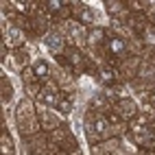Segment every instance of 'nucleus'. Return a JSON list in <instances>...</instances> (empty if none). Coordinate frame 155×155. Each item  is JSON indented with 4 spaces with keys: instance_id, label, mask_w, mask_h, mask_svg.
Here are the masks:
<instances>
[{
    "instance_id": "f257e3e1",
    "label": "nucleus",
    "mask_w": 155,
    "mask_h": 155,
    "mask_svg": "<svg viewBox=\"0 0 155 155\" xmlns=\"http://www.w3.org/2000/svg\"><path fill=\"white\" fill-rule=\"evenodd\" d=\"M15 125H18V131H20L22 138L42 131V127H39V118H37V103L31 101L28 96L22 98L15 105Z\"/></svg>"
},
{
    "instance_id": "f03ea898",
    "label": "nucleus",
    "mask_w": 155,
    "mask_h": 155,
    "mask_svg": "<svg viewBox=\"0 0 155 155\" xmlns=\"http://www.w3.org/2000/svg\"><path fill=\"white\" fill-rule=\"evenodd\" d=\"M83 131H85V138H87V142L92 147L111 138V127H109V120H107L105 114L87 111L85 118H83Z\"/></svg>"
},
{
    "instance_id": "7ed1b4c3",
    "label": "nucleus",
    "mask_w": 155,
    "mask_h": 155,
    "mask_svg": "<svg viewBox=\"0 0 155 155\" xmlns=\"http://www.w3.org/2000/svg\"><path fill=\"white\" fill-rule=\"evenodd\" d=\"M48 140L59 153H77V151H81L79 149V140L74 138V133H72V129L68 127V122H64L59 129L50 131Z\"/></svg>"
},
{
    "instance_id": "20e7f679",
    "label": "nucleus",
    "mask_w": 155,
    "mask_h": 155,
    "mask_svg": "<svg viewBox=\"0 0 155 155\" xmlns=\"http://www.w3.org/2000/svg\"><path fill=\"white\" fill-rule=\"evenodd\" d=\"M140 66H142L140 57H127V59L118 61V64L114 66V70H116V77H118L120 83L131 85L133 81L138 79V74H140Z\"/></svg>"
},
{
    "instance_id": "39448f33",
    "label": "nucleus",
    "mask_w": 155,
    "mask_h": 155,
    "mask_svg": "<svg viewBox=\"0 0 155 155\" xmlns=\"http://www.w3.org/2000/svg\"><path fill=\"white\" fill-rule=\"evenodd\" d=\"M24 151H26V155H53L48 133L39 131V133H33V136H26L24 138Z\"/></svg>"
},
{
    "instance_id": "423d86ee",
    "label": "nucleus",
    "mask_w": 155,
    "mask_h": 155,
    "mask_svg": "<svg viewBox=\"0 0 155 155\" xmlns=\"http://www.w3.org/2000/svg\"><path fill=\"white\" fill-rule=\"evenodd\" d=\"M59 101H61V90H59V85L55 83L53 79L44 81L42 92L37 94L35 103H37V105H44V107H50V109H57Z\"/></svg>"
},
{
    "instance_id": "0eeeda50",
    "label": "nucleus",
    "mask_w": 155,
    "mask_h": 155,
    "mask_svg": "<svg viewBox=\"0 0 155 155\" xmlns=\"http://www.w3.org/2000/svg\"><path fill=\"white\" fill-rule=\"evenodd\" d=\"M50 28H53V22H50L42 11H35V13L28 15V37L44 39L50 33Z\"/></svg>"
},
{
    "instance_id": "6e6552de",
    "label": "nucleus",
    "mask_w": 155,
    "mask_h": 155,
    "mask_svg": "<svg viewBox=\"0 0 155 155\" xmlns=\"http://www.w3.org/2000/svg\"><path fill=\"white\" fill-rule=\"evenodd\" d=\"M26 39H28V35L24 33V31H20V28H13L11 24L7 22H2V44L11 50H18V48H24L26 46Z\"/></svg>"
},
{
    "instance_id": "1a4fd4ad",
    "label": "nucleus",
    "mask_w": 155,
    "mask_h": 155,
    "mask_svg": "<svg viewBox=\"0 0 155 155\" xmlns=\"http://www.w3.org/2000/svg\"><path fill=\"white\" fill-rule=\"evenodd\" d=\"M37 118H39V127H42L44 133L55 131L66 122V120H61V114L57 109H50V107H44V105H37Z\"/></svg>"
},
{
    "instance_id": "9d476101",
    "label": "nucleus",
    "mask_w": 155,
    "mask_h": 155,
    "mask_svg": "<svg viewBox=\"0 0 155 155\" xmlns=\"http://www.w3.org/2000/svg\"><path fill=\"white\" fill-rule=\"evenodd\" d=\"M72 20H77L87 28L98 26V13L90 5H83V2H72Z\"/></svg>"
},
{
    "instance_id": "9b49d317",
    "label": "nucleus",
    "mask_w": 155,
    "mask_h": 155,
    "mask_svg": "<svg viewBox=\"0 0 155 155\" xmlns=\"http://www.w3.org/2000/svg\"><path fill=\"white\" fill-rule=\"evenodd\" d=\"M114 111H116L122 120L129 122V120H133V118L140 114V105H138L131 96H127V98H120L118 103H114Z\"/></svg>"
},
{
    "instance_id": "f8f14e48",
    "label": "nucleus",
    "mask_w": 155,
    "mask_h": 155,
    "mask_svg": "<svg viewBox=\"0 0 155 155\" xmlns=\"http://www.w3.org/2000/svg\"><path fill=\"white\" fill-rule=\"evenodd\" d=\"M42 42H44V46L50 50V53H53V57L64 55V53H66V48H68V42L64 39V35L57 33V31H53V28H50V33L42 39Z\"/></svg>"
},
{
    "instance_id": "ddd939ff",
    "label": "nucleus",
    "mask_w": 155,
    "mask_h": 155,
    "mask_svg": "<svg viewBox=\"0 0 155 155\" xmlns=\"http://www.w3.org/2000/svg\"><path fill=\"white\" fill-rule=\"evenodd\" d=\"M105 11H107L109 20H120V22H125V24H127V18L131 15L127 2H120V0H107Z\"/></svg>"
},
{
    "instance_id": "4468645a",
    "label": "nucleus",
    "mask_w": 155,
    "mask_h": 155,
    "mask_svg": "<svg viewBox=\"0 0 155 155\" xmlns=\"http://www.w3.org/2000/svg\"><path fill=\"white\" fill-rule=\"evenodd\" d=\"M94 81H96L98 85H103V87L118 83V77H116L114 66H109V64H98V70H96V74H94Z\"/></svg>"
},
{
    "instance_id": "2eb2a0df",
    "label": "nucleus",
    "mask_w": 155,
    "mask_h": 155,
    "mask_svg": "<svg viewBox=\"0 0 155 155\" xmlns=\"http://www.w3.org/2000/svg\"><path fill=\"white\" fill-rule=\"evenodd\" d=\"M111 109H114V105L107 101V96L103 94V90L98 92V94H94L90 98V103H87V111H92V114H105L107 116Z\"/></svg>"
},
{
    "instance_id": "dca6fc26",
    "label": "nucleus",
    "mask_w": 155,
    "mask_h": 155,
    "mask_svg": "<svg viewBox=\"0 0 155 155\" xmlns=\"http://www.w3.org/2000/svg\"><path fill=\"white\" fill-rule=\"evenodd\" d=\"M122 147V138H109L92 147V155H114Z\"/></svg>"
},
{
    "instance_id": "f3484780",
    "label": "nucleus",
    "mask_w": 155,
    "mask_h": 155,
    "mask_svg": "<svg viewBox=\"0 0 155 155\" xmlns=\"http://www.w3.org/2000/svg\"><path fill=\"white\" fill-rule=\"evenodd\" d=\"M103 94H105V96H107V101L114 105V103H118L120 98H127V96H129V90H127V85H125V83H120V81H118V83H114V85L103 87Z\"/></svg>"
},
{
    "instance_id": "a211bd4d",
    "label": "nucleus",
    "mask_w": 155,
    "mask_h": 155,
    "mask_svg": "<svg viewBox=\"0 0 155 155\" xmlns=\"http://www.w3.org/2000/svg\"><path fill=\"white\" fill-rule=\"evenodd\" d=\"M5 20H7L13 28H20V31H24V33L28 35V15H24V13L13 11V9H11V11L5 13Z\"/></svg>"
},
{
    "instance_id": "6ab92c4d",
    "label": "nucleus",
    "mask_w": 155,
    "mask_h": 155,
    "mask_svg": "<svg viewBox=\"0 0 155 155\" xmlns=\"http://www.w3.org/2000/svg\"><path fill=\"white\" fill-rule=\"evenodd\" d=\"M31 68H33L35 77H37L39 81H48L50 74H53V66L48 64V59H35L33 64H31Z\"/></svg>"
},
{
    "instance_id": "aec40b11",
    "label": "nucleus",
    "mask_w": 155,
    "mask_h": 155,
    "mask_svg": "<svg viewBox=\"0 0 155 155\" xmlns=\"http://www.w3.org/2000/svg\"><path fill=\"white\" fill-rule=\"evenodd\" d=\"M13 64H15V68H18L20 72H22L24 68H28V66H31V55H28L26 46H24V48L13 50Z\"/></svg>"
},
{
    "instance_id": "412c9836",
    "label": "nucleus",
    "mask_w": 155,
    "mask_h": 155,
    "mask_svg": "<svg viewBox=\"0 0 155 155\" xmlns=\"http://www.w3.org/2000/svg\"><path fill=\"white\" fill-rule=\"evenodd\" d=\"M0 155H15V144L9 136L7 125H2V140H0Z\"/></svg>"
},
{
    "instance_id": "4be33fe9",
    "label": "nucleus",
    "mask_w": 155,
    "mask_h": 155,
    "mask_svg": "<svg viewBox=\"0 0 155 155\" xmlns=\"http://www.w3.org/2000/svg\"><path fill=\"white\" fill-rule=\"evenodd\" d=\"M72 109H74V92L72 94H61V101L57 105V111L61 114V116H70Z\"/></svg>"
},
{
    "instance_id": "5701e85b",
    "label": "nucleus",
    "mask_w": 155,
    "mask_h": 155,
    "mask_svg": "<svg viewBox=\"0 0 155 155\" xmlns=\"http://www.w3.org/2000/svg\"><path fill=\"white\" fill-rule=\"evenodd\" d=\"M0 87H2V103H11L13 101V85H11V81H9V77L7 74H2L0 77Z\"/></svg>"
},
{
    "instance_id": "b1692460",
    "label": "nucleus",
    "mask_w": 155,
    "mask_h": 155,
    "mask_svg": "<svg viewBox=\"0 0 155 155\" xmlns=\"http://www.w3.org/2000/svg\"><path fill=\"white\" fill-rule=\"evenodd\" d=\"M20 77H22L24 87H26V85H33V83H37V81H39V79L35 77V72H33V68H31V66H28V68H24L22 72H20Z\"/></svg>"
},
{
    "instance_id": "393cba45",
    "label": "nucleus",
    "mask_w": 155,
    "mask_h": 155,
    "mask_svg": "<svg viewBox=\"0 0 155 155\" xmlns=\"http://www.w3.org/2000/svg\"><path fill=\"white\" fill-rule=\"evenodd\" d=\"M57 155H83L81 151H77V153H57Z\"/></svg>"
}]
</instances>
